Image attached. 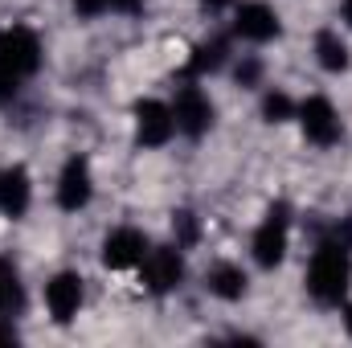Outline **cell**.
Instances as JSON below:
<instances>
[{
	"label": "cell",
	"mask_w": 352,
	"mask_h": 348,
	"mask_svg": "<svg viewBox=\"0 0 352 348\" xmlns=\"http://www.w3.org/2000/svg\"><path fill=\"white\" fill-rule=\"evenodd\" d=\"M352 283V226L328 234L316 254H311V266H307V291L316 303L324 307H340L344 295H349Z\"/></svg>",
	"instance_id": "obj_1"
},
{
	"label": "cell",
	"mask_w": 352,
	"mask_h": 348,
	"mask_svg": "<svg viewBox=\"0 0 352 348\" xmlns=\"http://www.w3.org/2000/svg\"><path fill=\"white\" fill-rule=\"evenodd\" d=\"M0 70H8L21 83L41 70V41H37V33L29 25L0 29Z\"/></svg>",
	"instance_id": "obj_2"
},
{
	"label": "cell",
	"mask_w": 352,
	"mask_h": 348,
	"mask_svg": "<svg viewBox=\"0 0 352 348\" xmlns=\"http://www.w3.org/2000/svg\"><path fill=\"white\" fill-rule=\"evenodd\" d=\"M287 242H291V209H287L283 201H274V205L266 209L263 226L254 230V242H250L254 262H258L263 270H274L278 262L287 259Z\"/></svg>",
	"instance_id": "obj_3"
},
{
	"label": "cell",
	"mask_w": 352,
	"mask_h": 348,
	"mask_svg": "<svg viewBox=\"0 0 352 348\" xmlns=\"http://www.w3.org/2000/svg\"><path fill=\"white\" fill-rule=\"evenodd\" d=\"M295 115H299V127H303L307 144H316V148H336V144L344 140V123H340L336 107H332L324 94H311L307 102H299Z\"/></svg>",
	"instance_id": "obj_4"
},
{
	"label": "cell",
	"mask_w": 352,
	"mask_h": 348,
	"mask_svg": "<svg viewBox=\"0 0 352 348\" xmlns=\"http://www.w3.org/2000/svg\"><path fill=\"white\" fill-rule=\"evenodd\" d=\"M176 135V115L160 98H140L135 102V144L140 148H164Z\"/></svg>",
	"instance_id": "obj_5"
},
{
	"label": "cell",
	"mask_w": 352,
	"mask_h": 348,
	"mask_svg": "<svg viewBox=\"0 0 352 348\" xmlns=\"http://www.w3.org/2000/svg\"><path fill=\"white\" fill-rule=\"evenodd\" d=\"M140 279L152 295H168L173 287H180L184 279V259H180V246H156L148 250L140 262Z\"/></svg>",
	"instance_id": "obj_6"
},
{
	"label": "cell",
	"mask_w": 352,
	"mask_h": 348,
	"mask_svg": "<svg viewBox=\"0 0 352 348\" xmlns=\"http://www.w3.org/2000/svg\"><path fill=\"white\" fill-rule=\"evenodd\" d=\"M176 115V131H184L188 140H201L209 127H213V102L201 87H180L173 102Z\"/></svg>",
	"instance_id": "obj_7"
},
{
	"label": "cell",
	"mask_w": 352,
	"mask_h": 348,
	"mask_svg": "<svg viewBox=\"0 0 352 348\" xmlns=\"http://www.w3.org/2000/svg\"><path fill=\"white\" fill-rule=\"evenodd\" d=\"M234 33H238L242 41L266 45V41H274V37L283 33V25H278V12H274L270 4L250 0V4H242V8H238V17H234Z\"/></svg>",
	"instance_id": "obj_8"
},
{
	"label": "cell",
	"mask_w": 352,
	"mask_h": 348,
	"mask_svg": "<svg viewBox=\"0 0 352 348\" xmlns=\"http://www.w3.org/2000/svg\"><path fill=\"white\" fill-rule=\"evenodd\" d=\"M144 254H148V238L131 226L111 230L107 242H102V266H111V270H131V266L144 262Z\"/></svg>",
	"instance_id": "obj_9"
},
{
	"label": "cell",
	"mask_w": 352,
	"mask_h": 348,
	"mask_svg": "<svg viewBox=\"0 0 352 348\" xmlns=\"http://www.w3.org/2000/svg\"><path fill=\"white\" fill-rule=\"evenodd\" d=\"M45 307H50V316H54L58 324H70V320L78 316V307H82V279H78L74 270L54 274V279L45 283Z\"/></svg>",
	"instance_id": "obj_10"
},
{
	"label": "cell",
	"mask_w": 352,
	"mask_h": 348,
	"mask_svg": "<svg viewBox=\"0 0 352 348\" xmlns=\"http://www.w3.org/2000/svg\"><path fill=\"white\" fill-rule=\"evenodd\" d=\"M90 193H94L90 164L82 160V156L66 160V168H62V176H58V205H62L66 213H78V209H87Z\"/></svg>",
	"instance_id": "obj_11"
},
{
	"label": "cell",
	"mask_w": 352,
	"mask_h": 348,
	"mask_svg": "<svg viewBox=\"0 0 352 348\" xmlns=\"http://www.w3.org/2000/svg\"><path fill=\"white\" fill-rule=\"evenodd\" d=\"M33 201V184H29V173L21 164H8L0 168V213L4 217H25Z\"/></svg>",
	"instance_id": "obj_12"
},
{
	"label": "cell",
	"mask_w": 352,
	"mask_h": 348,
	"mask_svg": "<svg viewBox=\"0 0 352 348\" xmlns=\"http://www.w3.org/2000/svg\"><path fill=\"white\" fill-rule=\"evenodd\" d=\"M205 287H209V295H217V299L234 303V299H242V295H246V270H242V266H234V262H217V266H209Z\"/></svg>",
	"instance_id": "obj_13"
},
{
	"label": "cell",
	"mask_w": 352,
	"mask_h": 348,
	"mask_svg": "<svg viewBox=\"0 0 352 348\" xmlns=\"http://www.w3.org/2000/svg\"><path fill=\"white\" fill-rule=\"evenodd\" d=\"M25 307V283H21V270L8 254H0V320H12L21 316Z\"/></svg>",
	"instance_id": "obj_14"
},
{
	"label": "cell",
	"mask_w": 352,
	"mask_h": 348,
	"mask_svg": "<svg viewBox=\"0 0 352 348\" xmlns=\"http://www.w3.org/2000/svg\"><path fill=\"white\" fill-rule=\"evenodd\" d=\"M226 58H230V41H226V37H209V41H201V45L192 50V58H188L184 74H188V78L213 74V70H221V66H226Z\"/></svg>",
	"instance_id": "obj_15"
},
{
	"label": "cell",
	"mask_w": 352,
	"mask_h": 348,
	"mask_svg": "<svg viewBox=\"0 0 352 348\" xmlns=\"http://www.w3.org/2000/svg\"><path fill=\"white\" fill-rule=\"evenodd\" d=\"M316 58H320V66H324L328 74H344V70L352 66L349 45L340 41L336 29H320V33H316Z\"/></svg>",
	"instance_id": "obj_16"
},
{
	"label": "cell",
	"mask_w": 352,
	"mask_h": 348,
	"mask_svg": "<svg viewBox=\"0 0 352 348\" xmlns=\"http://www.w3.org/2000/svg\"><path fill=\"white\" fill-rule=\"evenodd\" d=\"M291 115H295V102H291L283 90H270L263 98V119L266 123H287Z\"/></svg>",
	"instance_id": "obj_17"
},
{
	"label": "cell",
	"mask_w": 352,
	"mask_h": 348,
	"mask_svg": "<svg viewBox=\"0 0 352 348\" xmlns=\"http://www.w3.org/2000/svg\"><path fill=\"white\" fill-rule=\"evenodd\" d=\"M173 230H176V246H192L197 242V217L188 209H180L173 217Z\"/></svg>",
	"instance_id": "obj_18"
},
{
	"label": "cell",
	"mask_w": 352,
	"mask_h": 348,
	"mask_svg": "<svg viewBox=\"0 0 352 348\" xmlns=\"http://www.w3.org/2000/svg\"><path fill=\"white\" fill-rule=\"evenodd\" d=\"M258 74H263V66H258L254 58H246V62L238 66V83H242V87H258Z\"/></svg>",
	"instance_id": "obj_19"
},
{
	"label": "cell",
	"mask_w": 352,
	"mask_h": 348,
	"mask_svg": "<svg viewBox=\"0 0 352 348\" xmlns=\"http://www.w3.org/2000/svg\"><path fill=\"white\" fill-rule=\"evenodd\" d=\"M16 90H21V78H12L8 70H0V107H4V102H12V98H16Z\"/></svg>",
	"instance_id": "obj_20"
},
{
	"label": "cell",
	"mask_w": 352,
	"mask_h": 348,
	"mask_svg": "<svg viewBox=\"0 0 352 348\" xmlns=\"http://www.w3.org/2000/svg\"><path fill=\"white\" fill-rule=\"evenodd\" d=\"M74 8H78L82 17H98V12L111 8V4H107V0H74Z\"/></svg>",
	"instance_id": "obj_21"
},
{
	"label": "cell",
	"mask_w": 352,
	"mask_h": 348,
	"mask_svg": "<svg viewBox=\"0 0 352 348\" xmlns=\"http://www.w3.org/2000/svg\"><path fill=\"white\" fill-rule=\"evenodd\" d=\"M111 8H119V12H140L144 8V0H107Z\"/></svg>",
	"instance_id": "obj_22"
},
{
	"label": "cell",
	"mask_w": 352,
	"mask_h": 348,
	"mask_svg": "<svg viewBox=\"0 0 352 348\" xmlns=\"http://www.w3.org/2000/svg\"><path fill=\"white\" fill-rule=\"evenodd\" d=\"M8 340H16V328L4 320V324H0V345H8Z\"/></svg>",
	"instance_id": "obj_23"
},
{
	"label": "cell",
	"mask_w": 352,
	"mask_h": 348,
	"mask_svg": "<svg viewBox=\"0 0 352 348\" xmlns=\"http://www.w3.org/2000/svg\"><path fill=\"white\" fill-rule=\"evenodd\" d=\"M201 4H205V8H209V12H221V8H226V4H230V0H201Z\"/></svg>",
	"instance_id": "obj_24"
},
{
	"label": "cell",
	"mask_w": 352,
	"mask_h": 348,
	"mask_svg": "<svg viewBox=\"0 0 352 348\" xmlns=\"http://www.w3.org/2000/svg\"><path fill=\"white\" fill-rule=\"evenodd\" d=\"M340 12H344V21H349V29H352V0H344V4H340Z\"/></svg>",
	"instance_id": "obj_25"
},
{
	"label": "cell",
	"mask_w": 352,
	"mask_h": 348,
	"mask_svg": "<svg viewBox=\"0 0 352 348\" xmlns=\"http://www.w3.org/2000/svg\"><path fill=\"white\" fill-rule=\"evenodd\" d=\"M344 328H349V336H352V303H344Z\"/></svg>",
	"instance_id": "obj_26"
}]
</instances>
